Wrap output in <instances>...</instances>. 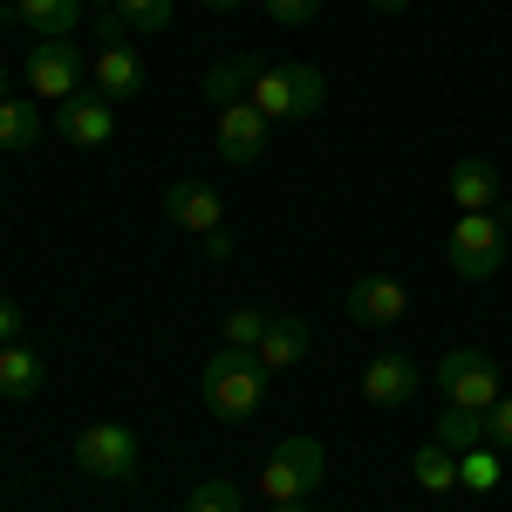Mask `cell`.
Segmentation results:
<instances>
[{
  "label": "cell",
  "mask_w": 512,
  "mask_h": 512,
  "mask_svg": "<svg viewBox=\"0 0 512 512\" xmlns=\"http://www.w3.org/2000/svg\"><path fill=\"white\" fill-rule=\"evenodd\" d=\"M103 7H117V0H89V14H103Z\"/></svg>",
  "instance_id": "34"
},
{
  "label": "cell",
  "mask_w": 512,
  "mask_h": 512,
  "mask_svg": "<svg viewBox=\"0 0 512 512\" xmlns=\"http://www.w3.org/2000/svg\"><path fill=\"white\" fill-rule=\"evenodd\" d=\"M444 185H451L458 212H499V164L492 158H458Z\"/></svg>",
  "instance_id": "15"
},
{
  "label": "cell",
  "mask_w": 512,
  "mask_h": 512,
  "mask_svg": "<svg viewBox=\"0 0 512 512\" xmlns=\"http://www.w3.org/2000/svg\"><path fill=\"white\" fill-rule=\"evenodd\" d=\"M267 137H274V123L260 117L246 96L239 103H219V158L226 164H260L267 158Z\"/></svg>",
  "instance_id": "9"
},
{
  "label": "cell",
  "mask_w": 512,
  "mask_h": 512,
  "mask_svg": "<svg viewBox=\"0 0 512 512\" xmlns=\"http://www.w3.org/2000/svg\"><path fill=\"white\" fill-rule=\"evenodd\" d=\"M205 260H233V233H212V239H205Z\"/></svg>",
  "instance_id": "30"
},
{
  "label": "cell",
  "mask_w": 512,
  "mask_h": 512,
  "mask_svg": "<svg viewBox=\"0 0 512 512\" xmlns=\"http://www.w3.org/2000/svg\"><path fill=\"white\" fill-rule=\"evenodd\" d=\"M485 444H492V451H512V396H499V403L485 410Z\"/></svg>",
  "instance_id": "26"
},
{
  "label": "cell",
  "mask_w": 512,
  "mask_h": 512,
  "mask_svg": "<svg viewBox=\"0 0 512 512\" xmlns=\"http://www.w3.org/2000/svg\"><path fill=\"white\" fill-rule=\"evenodd\" d=\"M41 137V117L28 96H0V151H28Z\"/></svg>",
  "instance_id": "19"
},
{
  "label": "cell",
  "mask_w": 512,
  "mask_h": 512,
  "mask_svg": "<svg viewBox=\"0 0 512 512\" xmlns=\"http://www.w3.org/2000/svg\"><path fill=\"white\" fill-rule=\"evenodd\" d=\"M35 390H41V355L21 349V342H7V349H0V396H7V403H28Z\"/></svg>",
  "instance_id": "17"
},
{
  "label": "cell",
  "mask_w": 512,
  "mask_h": 512,
  "mask_svg": "<svg viewBox=\"0 0 512 512\" xmlns=\"http://www.w3.org/2000/svg\"><path fill=\"white\" fill-rule=\"evenodd\" d=\"M260 7L274 14L280 28H308V21H315V7H321V0H260Z\"/></svg>",
  "instance_id": "27"
},
{
  "label": "cell",
  "mask_w": 512,
  "mask_h": 512,
  "mask_svg": "<svg viewBox=\"0 0 512 512\" xmlns=\"http://www.w3.org/2000/svg\"><path fill=\"white\" fill-rule=\"evenodd\" d=\"M137 437H130V424H82L76 431V465L89 478H110V485H123V478L137 472Z\"/></svg>",
  "instance_id": "7"
},
{
  "label": "cell",
  "mask_w": 512,
  "mask_h": 512,
  "mask_svg": "<svg viewBox=\"0 0 512 512\" xmlns=\"http://www.w3.org/2000/svg\"><path fill=\"white\" fill-rule=\"evenodd\" d=\"M14 335H21V308H14V301H0V349H7Z\"/></svg>",
  "instance_id": "29"
},
{
  "label": "cell",
  "mask_w": 512,
  "mask_h": 512,
  "mask_svg": "<svg viewBox=\"0 0 512 512\" xmlns=\"http://www.w3.org/2000/svg\"><path fill=\"white\" fill-rule=\"evenodd\" d=\"M198 396H205V410H212L219 424H246V417L260 410V396H267L260 355L253 349H219L205 369H198Z\"/></svg>",
  "instance_id": "1"
},
{
  "label": "cell",
  "mask_w": 512,
  "mask_h": 512,
  "mask_svg": "<svg viewBox=\"0 0 512 512\" xmlns=\"http://www.w3.org/2000/svg\"><path fill=\"white\" fill-rule=\"evenodd\" d=\"M0 21L28 28L35 41H76L82 21H89V0H7Z\"/></svg>",
  "instance_id": "8"
},
{
  "label": "cell",
  "mask_w": 512,
  "mask_h": 512,
  "mask_svg": "<svg viewBox=\"0 0 512 512\" xmlns=\"http://www.w3.org/2000/svg\"><path fill=\"white\" fill-rule=\"evenodd\" d=\"M417 383H424V369H417L410 355H376V362L362 369V396H369L376 410H403V403L417 396Z\"/></svg>",
  "instance_id": "13"
},
{
  "label": "cell",
  "mask_w": 512,
  "mask_h": 512,
  "mask_svg": "<svg viewBox=\"0 0 512 512\" xmlns=\"http://www.w3.org/2000/svg\"><path fill=\"white\" fill-rule=\"evenodd\" d=\"M267 308H233L226 315V349H260V335H267Z\"/></svg>",
  "instance_id": "25"
},
{
  "label": "cell",
  "mask_w": 512,
  "mask_h": 512,
  "mask_svg": "<svg viewBox=\"0 0 512 512\" xmlns=\"http://www.w3.org/2000/svg\"><path fill=\"white\" fill-rule=\"evenodd\" d=\"M369 7H376V14H403L410 0H369Z\"/></svg>",
  "instance_id": "33"
},
{
  "label": "cell",
  "mask_w": 512,
  "mask_h": 512,
  "mask_svg": "<svg viewBox=\"0 0 512 512\" xmlns=\"http://www.w3.org/2000/svg\"><path fill=\"white\" fill-rule=\"evenodd\" d=\"M328 472V451H321V437H280L274 458L260 465V499L274 506V499H308Z\"/></svg>",
  "instance_id": "3"
},
{
  "label": "cell",
  "mask_w": 512,
  "mask_h": 512,
  "mask_svg": "<svg viewBox=\"0 0 512 512\" xmlns=\"http://www.w3.org/2000/svg\"><path fill=\"white\" fill-rule=\"evenodd\" d=\"M315 349V335H308V321L301 315H274L267 321V335H260V369H267V376H274V369H294V362H301V355Z\"/></svg>",
  "instance_id": "16"
},
{
  "label": "cell",
  "mask_w": 512,
  "mask_h": 512,
  "mask_svg": "<svg viewBox=\"0 0 512 512\" xmlns=\"http://www.w3.org/2000/svg\"><path fill=\"white\" fill-rule=\"evenodd\" d=\"M499 267H506V219L499 212H458V226H451V274L492 280Z\"/></svg>",
  "instance_id": "5"
},
{
  "label": "cell",
  "mask_w": 512,
  "mask_h": 512,
  "mask_svg": "<svg viewBox=\"0 0 512 512\" xmlns=\"http://www.w3.org/2000/svg\"><path fill=\"white\" fill-rule=\"evenodd\" d=\"M253 76H260V62H253V55H239V62H212V69H205V96L239 103V96L253 89Z\"/></svg>",
  "instance_id": "21"
},
{
  "label": "cell",
  "mask_w": 512,
  "mask_h": 512,
  "mask_svg": "<svg viewBox=\"0 0 512 512\" xmlns=\"http://www.w3.org/2000/svg\"><path fill=\"white\" fill-rule=\"evenodd\" d=\"M55 130H62L76 151H96V144L117 137V103H110V96H69V103H55Z\"/></svg>",
  "instance_id": "11"
},
{
  "label": "cell",
  "mask_w": 512,
  "mask_h": 512,
  "mask_svg": "<svg viewBox=\"0 0 512 512\" xmlns=\"http://www.w3.org/2000/svg\"><path fill=\"white\" fill-rule=\"evenodd\" d=\"M164 219H171L178 233L212 239V233H226V198L212 192V185H198V178H185V185L164 192Z\"/></svg>",
  "instance_id": "10"
},
{
  "label": "cell",
  "mask_w": 512,
  "mask_h": 512,
  "mask_svg": "<svg viewBox=\"0 0 512 512\" xmlns=\"http://www.w3.org/2000/svg\"><path fill=\"white\" fill-rule=\"evenodd\" d=\"M89 82H96V96L130 103V96L144 89V62H137V48H130V41H123V48H96V55H89Z\"/></svg>",
  "instance_id": "14"
},
{
  "label": "cell",
  "mask_w": 512,
  "mask_h": 512,
  "mask_svg": "<svg viewBox=\"0 0 512 512\" xmlns=\"http://www.w3.org/2000/svg\"><path fill=\"white\" fill-rule=\"evenodd\" d=\"M267 512H308V499H274Z\"/></svg>",
  "instance_id": "31"
},
{
  "label": "cell",
  "mask_w": 512,
  "mask_h": 512,
  "mask_svg": "<svg viewBox=\"0 0 512 512\" xmlns=\"http://www.w3.org/2000/svg\"><path fill=\"white\" fill-rule=\"evenodd\" d=\"M410 478H417V492H451V485H458V458L431 437V444L410 458Z\"/></svg>",
  "instance_id": "20"
},
{
  "label": "cell",
  "mask_w": 512,
  "mask_h": 512,
  "mask_svg": "<svg viewBox=\"0 0 512 512\" xmlns=\"http://www.w3.org/2000/svg\"><path fill=\"white\" fill-rule=\"evenodd\" d=\"M437 444L451 451V458H465L485 444V417L478 410H458V403H444V417H437Z\"/></svg>",
  "instance_id": "18"
},
{
  "label": "cell",
  "mask_w": 512,
  "mask_h": 512,
  "mask_svg": "<svg viewBox=\"0 0 512 512\" xmlns=\"http://www.w3.org/2000/svg\"><path fill=\"white\" fill-rule=\"evenodd\" d=\"M89 28H96V41H103V48H123V41H130V21H123L117 7H103V14H89Z\"/></svg>",
  "instance_id": "28"
},
{
  "label": "cell",
  "mask_w": 512,
  "mask_h": 512,
  "mask_svg": "<svg viewBox=\"0 0 512 512\" xmlns=\"http://www.w3.org/2000/svg\"><path fill=\"white\" fill-rule=\"evenodd\" d=\"M198 7H212V14H233V7H246V0H198Z\"/></svg>",
  "instance_id": "32"
},
{
  "label": "cell",
  "mask_w": 512,
  "mask_h": 512,
  "mask_svg": "<svg viewBox=\"0 0 512 512\" xmlns=\"http://www.w3.org/2000/svg\"><path fill=\"white\" fill-rule=\"evenodd\" d=\"M403 308H410V287L390 274H355L349 280V321H362V328H390V321H403Z\"/></svg>",
  "instance_id": "12"
},
{
  "label": "cell",
  "mask_w": 512,
  "mask_h": 512,
  "mask_svg": "<svg viewBox=\"0 0 512 512\" xmlns=\"http://www.w3.org/2000/svg\"><path fill=\"white\" fill-rule=\"evenodd\" d=\"M246 103H253L267 123L315 117L321 103H328V76L308 69V62H260V76H253V89H246Z\"/></svg>",
  "instance_id": "2"
},
{
  "label": "cell",
  "mask_w": 512,
  "mask_h": 512,
  "mask_svg": "<svg viewBox=\"0 0 512 512\" xmlns=\"http://www.w3.org/2000/svg\"><path fill=\"white\" fill-rule=\"evenodd\" d=\"M0 96H7V69H0Z\"/></svg>",
  "instance_id": "35"
},
{
  "label": "cell",
  "mask_w": 512,
  "mask_h": 512,
  "mask_svg": "<svg viewBox=\"0 0 512 512\" xmlns=\"http://www.w3.org/2000/svg\"><path fill=\"white\" fill-rule=\"evenodd\" d=\"M117 14L130 21V35H164L178 7H171V0H117Z\"/></svg>",
  "instance_id": "23"
},
{
  "label": "cell",
  "mask_w": 512,
  "mask_h": 512,
  "mask_svg": "<svg viewBox=\"0 0 512 512\" xmlns=\"http://www.w3.org/2000/svg\"><path fill=\"white\" fill-rule=\"evenodd\" d=\"M185 512H246V492H239L233 478H198L192 492H185Z\"/></svg>",
  "instance_id": "22"
},
{
  "label": "cell",
  "mask_w": 512,
  "mask_h": 512,
  "mask_svg": "<svg viewBox=\"0 0 512 512\" xmlns=\"http://www.w3.org/2000/svg\"><path fill=\"white\" fill-rule=\"evenodd\" d=\"M458 485H465V492H492V485H499V451H492V444L465 451V458H458Z\"/></svg>",
  "instance_id": "24"
},
{
  "label": "cell",
  "mask_w": 512,
  "mask_h": 512,
  "mask_svg": "<svg viewBox=\"0 0 512 512\" xmlns=\"http://www.w3.org/2000/svg\"><path fill=\"white\" fill-rule=\"evenodd\" d=\"M82 76H89V55H82L76 41H35V48L21 55V82H28V96H48V103L82 96Z\"/></svg>",
  "instance_id": "6"
},
{
  "label": "cell",
  "mask_w": 512,
  "mask_h": 512,
  "mask_svg": "<svg viewBox=\"0 0 512 512\" xmlns=\"http://www.w3.org/2000/svg\"><path fill=\"white\" fill-rule=\"evenodd\" d=\"M0 7H7V0H0Z\"/></svg>",
  "instance_id": "36"
},
{
  "label": "cell",
  "mask_w": 512,
  "mask_h": 512,
  "mask_svg": "<svg viewBox=\"0 0 512 512\" xmlns=\"http://www.w3.org/2000/svg\"><path fill=\"white\" fill-rule=\"evenodd\" d=\"M431 383L444 390V403H458V410H478V417H485V410L506 396V383H499V362H492L485 349H451V355H444V362L431 369Z\"/></svg>",
  "instance_id": "4"
}]
</instances>
